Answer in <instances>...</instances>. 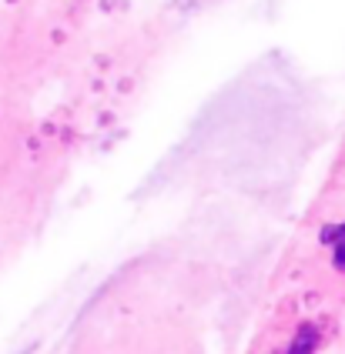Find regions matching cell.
Returning <instances> with one entry per match:
<instances>
[{
	"mask_svg": "<svg viewBox=\"0 0 345 354\" xmlns=\"http://www.w3.org/2000/svg\"><path fill=\"white\" fill-rule=\"evenodd\" d=\"M315 341H319L315 328H312V324H305L302 331H299V337H295V344H292V351H288V354H312V351H315Z\"/></svg>",
	"mask_w": 345,
	"mask_h": 354,
	"instance_id": "1",
	"label": "cell"
}]
</instances>
